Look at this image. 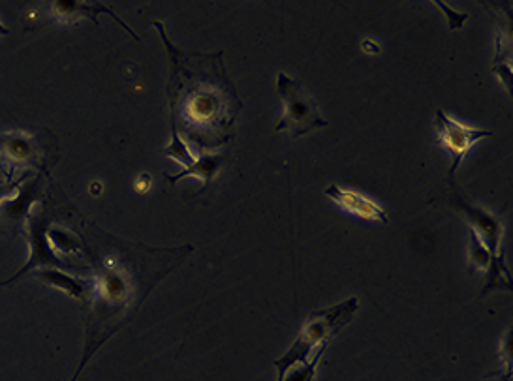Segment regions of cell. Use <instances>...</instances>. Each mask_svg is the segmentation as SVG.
Returning a JSON list of instances; mask_svg holds the SVG:
<instances>
[{"mask_svg": "<svg viewBox=\"0 0 513 381\" xmlns=\"http://www.w3.org/2000/svg\"><path fill=\"white\" fill-rule=\"evenodd\" d=\"M170 57L166 85L171 128L200 151L211 153L234 139V124L243 100L228 76L224 53H188L173 46L162 23H153Z\"/></svg>", "mask_w": 513, "mask_h": 381, "instance_id": "cell-1", "label": "cell"}, {"mask_svg": "<svg viewBox=\"0 0 513 381\" xmlns=\"http://www.w3.org/2000/svg\"><path fill=\"white\" fill-rule=\"evenodd\" d=\"M106 250L89 248L96 276L89 295L91 314L87 318L85 353L72 381H76L87 361L125 321L138 312L145 297L187 254L168 260L177 248H143L125 244L106 233Z\"/></svg>", "mask_w": 513, "mask_h": 381, "instance_id": "cell-2", "label": "cell"}, {"mask_svg": "<svg viewBox=\"0 0 513 381\" xmlns=\"http://www.w3.org/2000/svg\"><path fill=\"white\" fill-rule=\"evenodd\" d=\"M358 308V297H350L339 305L312 312L305 321V327L301 329L296 342L292 344V348L286 351L284 357H280L273 363L277 366L279 381L284 378V374L292 366L305 365L311 359L314 351L322 346H329L331 340L339 335L350 321L354 320Z\"/></svg>", "mask_w": 513, "mask_h": 381, "instance_id": "cell-3", "label": "cell"}, {"mask_svg": "<svg viewBox=\"0 0 513 381\" xmlns=\"http://www.w3.org/2000/svg\"><path fill=\"white\" fill-rule=\"evenodd\" d=\"M277 92L284 104V115L279 124L275 126V132H288L290 138L307 136L318 128H326L329 122L320 115L316 102L305 92L303 85L294 77L279 72L277 76Z\"/></svg>", "mask_w": 513, "mask_h": 381, "instance_id": "cell-4", "label": "cell"}, {"mask_svg": "<svg viewBox=\"0 0 513 381\" xmlns=\"http://www.w3.org/2000/svg\"><path fill=\"white\" fill-rule=\"evenodd\" d=\"M436 132H438V141L440 145L448 151L451 156V169L448 175V181L453 183L455 171L465 160L468 151L483 138H491V130H480V128H470L461 122L448 117L442 109L436 111Z\"/></svg>", "mask_w": 513, "mask_h": 381, "instance_id": "cell-5", "label": "cell"}, {"mask_svg": "<svg viewBox=\"0 0 513 381\" xmlns=\"http://www.w3.org/2000/svg\"><path fill=\"white\" fill-rule=\"evenodd\" d=\"M450 205H453L457 211L463 213V218L470 224V231L478 235V239L485 244V248L493 254L498 256L502 254V222L498 220L497 216H493L487 211H483L480 207H472L461 196H450Z\"/></svg>", "mask_w": 513, "mask_h": 381, "instance_id": "cell-6", "label": "cell"}, {"mask_svg": "<svg viewBox=\"0 0 513 381\" xmlns=\"http://www.w3.org/2000/svg\"><path fill=\"white\" fill-rule=\"evenodd\" d=\"M49 12H51L53 19H57L59 23H74L79 19H89V21H93L94 25H98L100 14H106L117 25H121L134 40H140L138 34L132 31L128 25H125V21L121 17L117 16L106 4H100V2L93 4V2H79V0H55V2H51Z\"/></svg>", "mask_w": 513, "mask_h": 381, "instance_id": "cell-7", "label": "cell"}, {"mask_svg": "<svg viewBox=\"0 0 513 381\" xmlns=\"http://www.w3.org/2000/svg\"><path fill=\"white\" fill-rule=\"evenodd\" d=\"M326 196L331 199L337 207H341L344 213L354 214L363 220L371 222H382L388 224L389 216L380 205H376L373 199L359 194L356 190L341 188L339 184H331L326 188Z\"/></svg>", "mask_w": 513, "mask_h": 381, "instance_id": "cell-8", "label": "cell"}, {"mask_svg": "<svg viewBox=\"0 0 513 381\" xmlns=\"http://www.w3.org/2000/svg\"><path fill=\"white\" fill-rule=\"evenodd\" d=\"M31 248L32 256L29 263H27L14 278H10L8 282H14V280L21 278V276L25 275V273H29L31 269L38 267V265H53V267H59V269H61V267H72V265L64 263V261L53 252L51 243H49V239H47L46 224H44V220L38 218V216L31 220ZM8 282H4V284H8Z\"/></svg>", "mask_w": 513, "mask_h": 381, "instance_id": "cell-9", "label": "cell"}, {"mask_svg": "<svg viewBox=\"0 0 513 381\" xmlns=\"http://www.w3.org/2000/svg\"><path fill=\"white\" fill-rule=\"evenodd\" d=\"M224 162H226V154L224 153L200 154L190 168L179 171L173 177L168 175L166 181L170 184H175L177 181H181V179H187V177H198V179H202L203 186H209V184L217 179L218 171L224 166Z\"/></svg>", "mask_w": 513, "mask_h": 381, "instance_id": "cell-10", "label": "cell"}, {"mask_svg": "<svg viewBox=\"0 0 513 381\" xmlns=\"http://www.w3.org/2000/svg\"><path fill=\"white\" fill-rule=\"evenodd\" d=\"M38 278L53 288L66 291L70 297L79 299V301L89 299L91 290H93V280L66 275L61 269H47L46 267V269L38 271Z\"/></svg>", "mask_w": 513, "mask_h": 381, "instance_id": "cell-11", "label": "cell"}, {"mask_svg": "<svg viewBox=\"0 0 513 381\" xmlns=\"http://www.w3.org/2000/svg\"><path fill=\"white\" fill-rule=\"evenodd\" d=\"M0 151L16 164L29 162L32 158L31 141L17 138L14 134H0Z\"/></svg>", "mask_w": 513, "mask_h": 381, "instance_id": "cell-12", "label": "cell"}, {"mask_svg": "<svg viewBox=\"0 0 513 381\" xmlns=\"http://www.w3.org/2000/svg\"><path fill=\"white\" fill-rule=\"evenodd\" d=\"M326 350L327 346L318 348L316 353H312L311 359H309L305 365L292 366L280 381H314V378H316V370H318V365H320V361H322Z\"/></svg>", "mask_w": 513, "mask_h": 381, "instance_id": "cell-13", "label": "cell"}, {"mask_svg": "<svg viewBox=\"0 0 513 381\" xmlns=\"http://www.w3.org/2000/svg\"><path fill=\"white\" fill-rule=\"evenodd\" d=\"M164 153L171 156L175 162H179L183 168L187 169L196 162V156L190 153L187 143L181 139L179 132L175 128H171V141L170 145L164 149Z\"/></svg>", "mask_w": 513, "mask_h": 381, "instance_id": "cell-14", "label": "cell"}, {"mask_svg": "<svg viewBox=\"0 0 513 381\" xmlns=\"http://www.w3.org/2000/svg\"><path fill=\"white\" fill-rule=\"evenodd\" d=\"M497 256H493L476 233L470 231V265L478 271H487Z\"/></svg>", "mask_w": 513, "mask_h": 381, "instance_id": "cell-15", "label": "cell"}, {"mask_svg": "<svg viewBox=\"0 0 513 381\" xmlns=\"http://www.w3.org/2000/svg\"><path fill=\"white\" fill-rule=\"evenodd\" d=\"M495 74H497L502 83L506 85V91L512 92V68H510V49L504 47L502 38H497V57H495Z\"/></svg>", "mask_w": 513, "mask_h": 381, "instance_id": "cell-16", "label": "cell"}, {"mask_svg": "<svg viewBox=\"0 0 513 381\" xmlns=\"http://www.w3.org/2000/svg\"><path fill=\"white\" fill-rule=\"evenodd\" d=\"M47 239L51 243V248H57L61 254H68V252H79V246L76 237L64 229H51L47 233Z\"/></svg>", "mask_w": 513, "mask_h": 381, "instance_id": "cell-17", "label": "cell"}, {"mask_svg": "<svg viewBox=\"0 0 513 381\" xmlns=\"http://www.w3.org/2000/svg\"><path fill=\"white\" fill-rule=\"evenodd\" d=\"M483 381H512V370H506L504 374H497V376L487 378V380Z\"/></svg>", "mask_w": 513, "mask_h": 381, "instance_id": "cell-18", "label": "cell"}, {"mask_svg": "<svg viewBox=\"0 0 513 381\" xmlns=\"http://www.w3.org/2000/svg\"><path fill=\"white\" fill-rule=\"evenodd\" d=\"M6 196H8V188H4V186L0 184V201H4Z\"/></svg>", "mask_w": 513, "mask_h": 381, "instance_id": "cell-19", "label": "cell"}, {"mask_svg": "<svg viewBox=\"0 0 513 381\" xmlns=\"http://www.w3.org/2000/svg\"><path fill=\"white\" fill-rule=\"evenodd\" d=\"M8 34H10V31L0 23V36H8Z\"/></svg>", "mask_w": 513, "mask_h": 381, "instance_id": "cell-20", "label": "cell"}]
</instances>
